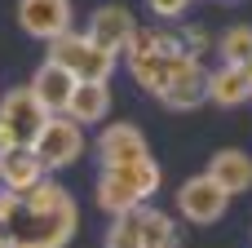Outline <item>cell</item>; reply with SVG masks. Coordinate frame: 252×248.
Returning a JSON list of instances; mask_svg holds the SVG:
<instances>
[{
  "label": "cell",
  "mask_w": 252,
  "mask_h": 248,
  "mask_svg": "<svg viewBox=\"0 0 252 248\" xmlns=\"http://www.w3.org/2000/svg\"><path fill=\"white\" fill-rule=\"evenodd\" d=\"M80 226V209L71 200V191L62 182H40L22 195L13 222L4 226V244L9 248H66Z\"/></svg>",
  "instance_id": "cell-1"
},
{
  "label": "cell",
  "mask_w": 252,
  "mask_h": 248,
  "mask_svg": "<svg viewBox=\"0 0 252 248\" xmlns=\"http://www.w3.org/2000/svg\"><path fill=\"white\" fill-rule=\"evenodd\" d=\"M159 182H164V173H159V164H155L151 155L137 160V164L102 169V173H97V209L111 213V217L133 213V209H142V204L159 191Z\"/></svg>",
  "instance_id": "cell-2"
},
{
  "label": "cell",
  "mask_w": 252,
  "mask_h": 248,
  "mask_svg": "<svg viewBox=\"0 0 252 248\" xmlns=\"http://www.w3.org/2000/svg\"><path fill=\"white\" fill-rule=\"evenodd\" d=\"M115 58L120 53H111V49H102V44H93L84 31H66V35H58V40H49V58L44 62H53V67H62L66 75H75V80H97V84H106L111 80V71H115Z\"/></svg>",
  "instance_id": "cell-3"
},
{
  "label": "cell",
  "mask_w": 252,
  "mask_h": 248,
  "mask_svg": "<svg viewBox=\"0 0 252 248\" xmlns=\"http://www.w3.org/2000/svg\"><path fill=\"white\" fill-rule=\"evenodd\" d=\"M31 155L40 160L44 173H58V169H66V164H75L84 155V129L75 120H66V115H49L44 129L31 142Z\"/></svg>",
  "instance_id": "cell-4"
},
{
  "label": "cell",
  "mask_w": 252,
  "mask_h": 248,
  "mask_svg": "<svg viewBox=\"0 0 252 248\" xmlns=\"http://www.w3.org/2000/svg\"><path fill=\"white\" fill-rule=\"evenodd\" d=\"M226 209H230V195H226L208 173L186 177L182 191H177V213H182L186 222H195V226H213V222H221Z\"/></svg>",
  "instance_id": "cell-5"
},
{
  "label": "cell",
  "mask_w": 252,
  "mask_h": 248,
  "mask_svg": "<svg viewBox=\"0 0 252 248\" xmlns=\"http://www.w3.org/2000/svg\"><path fill=\"white\" fill-rule=\"evenodd\" d=\"M71 18H75V4L71 0H18V27L31 35V40H58L71 31Z\"/></svg>",
  "instance_id": "cell-6"
},
{
  "label": "cell",
  "mask_w": 252,
  "mask_h": 248,
  "mask_svg": "<svg viewBox=\"0 0 252 248\" xmlns=\"http://www.w3.org/2000/svg\"><path fill=\"white\" fill-rule=\"evenodd\" d=\"M0 120L13 129V138H18V146H27L31 151V142H35V133L44 129V111H40V102H35V93L27 89V84H18V89H9L4 98H0Z\"/></svg>",
  "instance_id": "cell-7"
},
{
  "label": "cell",
  "mask_w": 252,
  "mask_h": 248,
  "mask_svg": "<svg viewBox=\"0 0 252 248\" xmlns=\"http://www.w3.org/2000/svg\"><path fill=\"white\" fill-rule=\"evenodd\" d=\"M159 102L168 111H195V106H204L208 102V71H204V62L186 53L182 67H177V75H173V84L159 93Z\"/></svg>",
  "instance_id": "cell-8"
},
{
  "label": "cell",
  "mask_w": 252,
  "mask_h": 248,
  "mask_svg": "<svg viewBox=\"0 0 252 248\" xmlns=\"http://www.w3.org/2000/svg\"><path fill=\"white\" fill-rule=\"evenodd\" d=\"M97 155H102V169H120V164H137V160H146L151 151H146V138H142L137 124L115 120V124L102 129V138H97Z\"/></svg>",
  "instance_id": "cell-9"
},
{
  "label": "cell",
  "mask_w": 252,
  "mask_h": 248,
  "mask_svg": "<svg viewBox=\"0 0 252 248\" xmlns=\"http://www.w3.org/2000/svg\"><path fill=\"white\" fill-rule=\"evenodd\" d=\"M133 31H137V22H133V13H128L124 4H102V9H93V18H89V27H84V35H89L93 44L111 49V53H124V44L133 40Z\"/></svg>",
  "instance_id": "cell-10"
},
{
  "label": "cell",
  "mask_w": 252,
  "mask_h": 248,
  "mask_svg": "<svg viewBox=\"0 0 252 248\" xmlns=\"http://www.w3.org/2000/svg\"><path fill=\"white\" fill-rule=\"evenodd\" d=\"M182 58H186V49H182V40L173 35V44H164L159 53H151V58H137V62H128V71H133V80L146 89V93H164L168 84H173V75H177V67H182Z\"/></svg>",
  "instance_id": "cell-11"
},
{
  "label": "cell",
  "mask_w": 252,
  "mask_h": 248,
  "mask_svg": "<svg viewBox=\"0 0 252 248\" xmlns=\"http://www.w3.org/2000/svg\"><path fill=\"white\" fill-rule=\"evenodd\" d=\"M75 75H66L62 67H53V62H40V71L31 75V93H35V102H40V111L44 115H66V102H71V93H75Z\"/></svg>",
  "instance_id": "cell-12"
},
{
  "label": "cell",
  "mask_w": 252,
  "mask_h": 248,
  "mask_svg": "<svg viewBox=\"0 0 252 248\" xmlns=\"http://www.w3.org/2000/svg\"><path fill=\"white\" fill-rule=\"evenodd\" d=\"M226 195H244L252 186V160L248 151H235V146H226V151H217L213 160H208V169H204Z\"/></svg>",
  "instance_id": "cell-13"
},
{
  "label": "cell",
  "mask_w": 252,
  "mask_h": 248,
  "mask_svg": "<svg viewBox=\"0 0 252 248\" xmlns=\"http://www.w3.org/2000/svg\"><path fill=\"white\" fill-rule=\"evenodd\" d=\"M106 111H111V84L80 80V84H75V93H71V102H66V120H75V124L84 129V124L106 120Z\"/></svg>",
  "instance_id": "cell-14"
},
{
  "label": "cell",
  "mask_w": 252,
  "mask_h": 248,
  "mask_svg": "<svg viewBox=\"0 0 252 248\" xmlns=\"http://www.w3.org/2000/svg\"><path fill=\"white\" fill-rule=\"evenodd\" d=\"M40 182H44V169H40V160H35L27 146L0 160V186H4V191H13L18 200H22L31 186H40Z\"/></svg>",
  "instance_id": "cell-15"
},
{
  "label": "cell",
  "mask_w": 252,
  "mask_h": 248,
  "mask_svg": "<svg viewBox=\"0 0 252 248\" xmlns=\"http://www.w3.org/2000/svg\"><path fill=\"white\" fill-rule=\"evenodd\" d=\"M208 98L217 106H244L252 98V80L244 67H217L208 71Z\"/></svg>",
  "instance_id": "cell-16"
},
{
  "label": "cell",
  "mask_w": 252,
  "mask_h": 248,
  "mask_svg": "<svg viewBox=\"0 0 252 248\" xmlns=\"http://www.w3.org/2000/svg\"><path fill=\"white\" fill-rule=\"evenodd\" d=\"M137 222H142V248H177V226H173V217L168 213H159V209H137Z\"/></svg>",
  "instance_id": "cell-17"
},
{
  "label": "cell",
  "mask_w": 252,
  "mask_h": 248,
  "mask_svg": "<svg viewBox=\"0 0 252 248\" xmlns=\"http://www.w3.org/2000/svg\"><path fill=\"white\" fill-rule=\"evenodd\" d=\"M217 49H221V67H248L252 62V27H230L221 40H217Z\"/></svg>",
  "instance_id": "cell-18"
},
{
  "label": "cell",
  "mask_w": 252,
  "mask_h": 248,
  "mask_svg": "<svg viewBox=\"0 0 252 248\" xmlns=\"http://www.w3.org/2000/svg\"><path fill=\"white\" fill-rule=\"evenodd\" d=\"M106 248H142V222H137V209L133 213H120L106 231Z\"/></svg>",
  "instance_id": "cell-19"
},
{
  "label": "cell",
  "mask_w": 252,
  "mask_h": 248,
  "mask_svg": "<svg viewBox=\"0 0 252 248\" xmlns=\"http://www.w3.org/2000/svg\"><path fill=\"white\" fill-rule=\"evenodd\" d=\"M164 44H173V35L168 31H133V40L124 44V62H137V58H151V53H159Z\"/></svg>",
  "instance_id": "cell-20"
},
{
  "label": "cell",
  "mask_w": 252,
  "mask_h": 248,
  "mask_svg": "<svg viewBox=\"0 0 252 248\" xmlns=\"http://www.w3.org/2000/svg\"><path fill=\"white\" fill-rule=\"evenodd\" d=\"M208 44H213V40H208V31H204V27H186V35H182V49H186L190 58H199Z\"/></svg>",
  "instance_id": "cell-21"
},
{
  "label": "cell",
  "mask_w": 252,
  "mask_h": 248,
  "mask_svg": "<svg viewBox=\"0 0 252 248\" xmlns=\"http://www.w3.org/2000/svg\"><path fill=\"white\" fill-rule=\"evenodd\" d=\"M18 204H22V200H18L13 191H4V186H0V231H4V226L13 222V213H18Z\"/></svg>",
  "instance_id": "cell-22"
},
{
  "label": "cell",
  "mask_w": 252,
  "mask_h": 248,
  "mask_svg": "<svg viewBox=\"0 0 252 248\" xmlns=\"http://www.w3.org/2000/svg\"><path fill=\"white\" fill-rule=\"evenodd\" d=\"M146 4H151V9H155L159 18H182L190 0H146Z\"/></svg>",
  "instance_id": "cell-23"
},
{
  "label": "cell",
  "mask_w": 252,
  "mask_h": 248,
  "mask_svg": "<svg viewBox=\"0 0 252 248\" xmlns=\"http://www.w3.org/2000/svg\"><path fill=\"white\" fill-rule=\"evenodd\" d=\"M13 151H22V146H18V138H13V129H9L4 120H0V160H4V155H13Z\"/></svg>",
  "instance_id": "cell-24"
},
{
  "label": "cell",
  "mask_w": 252,
  "mask_h": 248,
  "mask_svg": "<svg viewBox=\"0 0 252 248\" xmlns=\"http://www.w3.org/2000/svg\"><path fill=\"white\" fill-rule=\"evenodd\" d=\"M0 248H9V244H4V231H0Z\"/></svg>",
  "instance_id": "cell-25"
}]
</instances>
